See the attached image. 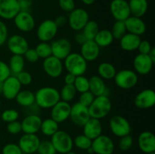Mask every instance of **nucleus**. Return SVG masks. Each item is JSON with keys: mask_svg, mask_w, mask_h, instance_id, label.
Returning <instances> with one entry per match:
<instances>
[{"mask_svg": "<svg viewBox=\"0 0 155 154\" xmlns=\"http://www.w3.org/2000/svg\"><path fill=\"white\" fill-rule=\"evenodd\" d=\"M64 67L68 72L78 76L83 75L87 70L88 62L80 53L71 52L64 59Z\"/></svg>", "mask_w": 155, "mask_h": 154, "instance_id": "3", "label": "nucleus"}, {"mask_svg": "<svg viewBox=\"0 0 155 154\" xmlns=\"http://www.w3.org/2000/svg\"><path fill=\"white\" fill-rule=\"evenodd\" d=\"M91 147L95 154H113L115 145L113 140L109 136L101 134L92 140Z\"/></svg>", "mask_w": 155, "mask_h": 154, "instance_id": "9", "label": "nucleus"}, {"mask_svg": "<svg viewBox=\"0 0 155 154\" xmlns=\"http://www.w3.org/2000/svg\"><path fill=\"white\" fill-rule=\"evenodd\" d=\"M148 154H155V152H151V153H148Z\"/></svg>", "mask_w": 155, "mask_h": 154, "instance_id": "62", "label": "nucleus"}, {"mask_svg": "<svg viewBox=\"0 0 155 154\" xmlns=\"http://www.w3.org/2000/svg\"><path fill=\"white\" fill-rule=\"evenodd\" d=\"M134 104L141 110L152 108L155 104V92L154 90L146 88L136 95L134 99Z\"/></svg>", "mask_w": 155, "mask_h": 154, "instance_id": "18", "label": "nucleus"}, {"mask_svg": "<svg viewBox=\"0 0 155 154\" xmlns=\"http://www.w3.org/2000/svg\"><path fill=\"white\" fill-rule=\"evenodd\" d=\"M76 77H77L76 75L68 72V73L65 75L64 78V81L65 83L64 85H74L76 79Z\"/></svg>", "mask_w": 155, "mask_h": 154, "instance_id": "56", "label": "nucleus"}, {"mask_svg": "<svg viewBox=\"0 0 155 154\" xmlns=\"http://www.w3.org/2000/svg\"><path fill=\"white\" fill-rule=\"evenodd\" d=\"M22 85L18 80L15 75H11L2 82V95L6 100L15 99L18 94L21 90Z\"/></svg>", "mask_w": 155, "mask_h": 154, "instance_id": "17", "label": "nucleus"}, {"mask_svg": "<svg viewBox=\"0 0 155 154\" xmlns=\"http://www.w3.org/2000/svg\"><path fill=\"white\" fill-rule=\"evenodd\" d=\"M81 2L86 5H92L95 3V0H81Z\"/></svg>", "mask_w": 155, "mask_h": 154, "instance_id": "58", "label": "nucleus"}, {"mask_svg": "<svg viewBox=\"0 0 155 154\" xmlns=\"http://www.w3.org/2000/svg\"><path fill=\"white\" fill-rule=\"evenodd\" d=\"M110 32H111L114 39L120 40L127 32L125 22L121 21H116L114 24H113V26H112V29Z\"/></svg>", "mask_w": 155, "mask_h": 154, "instance_id": "38", "label": "nucleus"}, {"mask_svg": "<svg viewBox=\"0 0 155 154\" xmlns=\"http://www.w3.org/2000/svg\"><path fill=\"white\" fill-rule=\"evenodd\" d=\"M148 56H149L150 58L152 60V61L154 62V63H155V48L154 47H152L151 51H150L149 54H148Z\"/></svg>", "mask_w": 155, "mask_h": 154, "instance_id": "57", "label": "nucleus"}, {"mask_svg": "<svg viewBox=\"0 0 155 154\" xmlns=\"http://www.w3.org/2000/svg\"><path fill=\"white\" fill-rule=\"evenodd\" d=\"M15 76L17 77L18 80L19 81V82L21 83V85L27 86L29 85L32 83L33 81V77L32 75L27 71H21V72H19L18 74H17Z\"/></svg>", "mask_w": 155, "mask_h": 154, "instance_id": "45", "label": "nucleus"}, {"mask_svg": "<svg viewBox=\"0 0 155 154\" xmlns=\"http://www.w3.org/2000/svg\"><path fill=\"white\" fill-rule=\"evenodd\" d=\"M90 118L88 107L82 105L79 102L71 106L69 119H71L73 124L78 127H83Z\"/></svg>", "mask_w": 155, "mask_h": 154, "instance_id": "12", "label": "nucleus"}, {"mask_svg": "<svg viewBox=\"0 0 155 154\" xmlns=\"http://www.w3.org/2000/svg\"><path fill=\"white\" fill-rule=\"evenodd\" d=\"M54 21L56 25L58 26V27H63L68 23V18H66L64 15H59L54 20Z\"/></svg>", "mask_w": 155, "mask_h": 154, "instance_id": "54", "label": "nucleus"}, {"mask_svg": "<svg viewBox=\"0 0 155 154\" xmlns=\"http://www.w3.org/2000/svg\"><path fill=\"white\" fill-rule=\"evenodd\" d=\"M87 151L88 152H89V153H90V154H92V153H94V152H93V150H92V147H90V148H89V149H87Z\"/></svg>", "mask_w": 155, "mask_h": 154, "instance_id": "59", "label": "nucleus"}, {"mask_svg": "<svg viewBox=\"0 0 155 154\" xmlns=\"http://www.w3.org/2000/svg\"><path fill=\"white\" fill-rule=\"evenodd\" d=\"M42 119L36 113H30L23 119L21 122L24 134H36L40 131Z\"/></svg>", "mask_w": 155, "mask_h": 154, "instance_id": "20", "label": "nucleus"}, {"mask_svg": "<svg viewBox=\"0 0 155 154\" xmlns=\"http://www.w3.org/2000/svg\"><path fill=\"white\" fill-rule=\"evenodd\" d=\"M124 22L128 33L140 36L146 32V24L142 18L130 16Z\"/></svg>", "mask_w": 155, "mask_h": 154, "instance_id": "25", "label": "nucleus"}, {"mask_svg": "<svg viewBox=\"0 0 155 154\" xmlns=\"http://www.w3.org/2000/svg\"><path fill=\"white\" fill-rule=\"evenodd\" d=\"M35 50H36L39 58L45 59L52 55L51 44H49L48 42H40L36 45Z\"/></svg>", "mask_w": 155, "mask_h": 154, "instance_id": "39", "label": "nucleus"}, {"mask_svg": "<svg viewBox=\"0 0 155 154\" xmlns=\"http://www.w3.org/2000/svg\"><path fill=\"white\" fill-rule=\"evenodd\" d=\"M74 86L77 92L83 93V92L87 91L89 89V79L85 76L84 75H78L76 77Z\"/></svg>", "mask_w": 155, "mask_h": 154, "instance_id": "40", "label": "nucleus"}, {"mask_svg": "<svg viewBox=\"0 0 155 154\" xmlns=\"http://www.w3.org/2000/svg\"><path fill=\"white\" fill-rule=\"evenodd\" d=\"M89 21V14L87 11L82 8H75L69 13L68 23L73 30L77 32L81 31Z\"/></svg>", "mask_w": 155, "mask_h": 154, "instance_id": "7", "label": "nucleus"}, {"mask_svg": "<svg viewBox=\"0 0 155 154\" xmlns=\"http://www.w3.org/2000/svg\"><path fill=\"white\" fill-rule=\"evenodd\" d=\"M98 73L103 79H114L117 73V69L112 63L108 62H102L98 66Z\"/></svg>", "mask_w": 155, "mask_h": 154, "instance_id": "30", "label": "nucleus"}, {"mask_svg": "<svg viewBox=\"0 0 155 154\" xmlns=\"http://www.w3.org/2000/svg\"><path fill=\"white\" fill-rule=\"evenodd\" d=\"M8 38V31L6 24L2 21H0V47L6 43Z\"/></svg>", "mask_w": 155, "mask_h": 154, "instance_id": "51", "label": "nucleus"}, {"mask_svg": "<svg viewBox=\"0 0 155 154\" xmlns=\"http://www.w3.org/2000/svg\"><path fill=\"white\" fill-rule=\"evenodd\" d=\"M133 143H134L133 137L130 134H128V135L120 137V140L118 141V146L120 150L127 151L133 146Z\"/></svg>", "mask_w": 155, "mask_h": 154, "instance_id": "43", "label": "nucleus"}, {"mask_svg": "<svg viewBox=\"0 0 155 154\" xmlns=\"http://www.w3.org/2000/svg\"><path fill=\"white\" fill-rule=\"evenodd\" d=\"M128 3L131 16L142 18L148 11V0H130Z\"/></svg>", "mask_w": 155, "mask_h": 154, "instance_id": "29", "label": "nucleus"}, {"mask_svg": "<svg viewBox=\"0 0 155 154\" xmlns=\"http://www.w3.org/2000/svg\"><path fill=\"white\" fill-rule=\"evenodd\" d=\"M18 2L20 11H30L32 5H33V0H18Z\"/></svg>", "mask_w": 155, "mask_h": 154, "instance_id": "53", "label": "nucleus"}, {"mask_svg": "<svg viewBox=\"0 0 155 154\" xmlns=\"http://www.w3.org/2000/svg\"><path fill=\"white\" fill-rule=\"evenodd\" d=\"M23 56H24V60H27L29 63H36V62L39 60V56H38L35 48H29Z\"/></svg>", "mask_w": 155, "mask_h": 154, "instance_id": "50", "label": "nucleus"}, {"mask_svg": "<svg viewBox=\"0 0 155 154\" xmlns=\"http://www.w3.org/2000/svg\"><path fill=\"white\" fill-rule=\"evenodd\" d=\"M8 66L10 68V71L12 75H16L21 71L24 69L25 66V60L23 55L18 54H12L9 60Z\"/></svg>", "mask_w": 155, "mask_h": 154, "instance_id": "33", "label": "nucleus"}, {"mask_svg": "<svg viewBox=\"0 0 155 154\" xmlns=\"http://www.w3.org/2000/svg\"><path fill=\"white\" fill-rule=\"evenodd\" d=\"M2 82H0V94H2Z\"/></svg>", "mask_w": 155, "mask_h": 154, "instance_id": "60", "label": "nucleus"}, {"mask_svg": "<svg viewBox=\"0 0 155 154\" xmlns=\"http://www.w3.org/2000/svg\"><path fill=\"white\" fill-rule=\"evenodd\" d=\"M109 127L112 134L118 137L130 134L132 131L130 122L125 117L119 115H115L110 118Z\"/></svg>", "mask_w": 155, "mask_h": 154, "instance_id": "8", "label": "nucleus"}, {"mask_svg": "<svg viewBox=\"0 0 155 154\" xmlns=\"http://www.w3.org/2000/svg\"><path fill=\"white\" fill-rule=\"evenodd\" d=\"M151 48H152V46L148 40H141L137 50H139V54H148Z\"/></svg>", "mask_w": 155, "mask_h": 154, "instance_id": "52", "label": "nucleus"}, {"mask_svg": "<svg viewBox=\"0 0 155 154\" xmlns=\"http://www.w3.org/2000/svg\"><path fill=\"white\" fill-rule=\"evenodd\" d=\"M7 131L11 134H18L22 131V128H21V122L17 121H14V122H8L7 124V127H6Z\"/></svg>", "mask_w": 155, "mask_h": 154, "instance_id": "48", "label": "nucleus"}, {"mask_svg": "<svg viewBox=\"0 0 155 154\" xmlns=\"http://www.w3.org/2000/svg\"><path fill=\"white\" fill-rule=\"evenodd\" d=\"M38 154H56L55 149L51 143V140H45L40 141L37 151Z\"/></svg>", "mask_w": 155, "mask_h": 154, "instance_id": "41", "label": "nucleus"}, {"mask_svg": "<svg viewBox=\"0 0 155 154\" xmlns=\"http://www.w3.org/2000/svg\"><path fill=\"white\" fill-rule=\"evenodd\" d=\"M83 134L94 140L101 134H102V124L100 119L90 118L83 127Z\"/></svg>", "mask_w": 155, "mask_h": 154, "instance_id": "26", "label": "nucleus"}, {"mask_svg": "<svg viewBox=\"0 0 155 154\" xmlns=\"http://www.w3.org/2000/svg\"><path fill=\"white\" fill-rule=\"evenodd\" d=\"M138 144L141 151L145 154L155 152V136L154 133L145 131L141 133L138 137Z\"/></svg>", "mask_w": 155, "mask_h": 154, "instance_id": "24", "label": "nucleus"}, {"mask_svg": "<svg viewBox=\"0 0 155 154\" xmlns=\"http://www.w3.org/2000/svg\"><path fill=\"white\" fill-rule=\"evenodd\" d=\"M34 95L35 104L42 109H51L61 101L58 90L50 86L40 88Z\"/></svg>", "mask_w": 155, "mask_h": 154, "instance_id": "1", "label": "nucleus"}, {"mask_svg": "<svg viewBox=\"0 0 155 154\" xmlns=\"http://www.w3.org/2000/svg\"><path fill=\"white\" fill-rule=\"evenodd\" d=\"M141 40L140 36L127 33L120 39V45L124 51H133L138 49Z\"/></svg>", "mask_w": 155, "mask_h": 154, "instance_id": "27", "label": "nucleus"}, {"mask_svg": "<svg viewBox=\"0 0 155 154\" xmlns=\"http://www.w3.org/2000/svg\"><path fill=\"white\" fill-rule=\"evenodd\" d=\"M51 47L52 55L61 60H64L72 51L71 41L66 38H60L54 40L51 42Z\"/></svg>", "mask_w": 155, "mask_h": 154, "instance_id": "16", "label": "nucleus"}, {"mask_svg": "<svg viewBox=\"0 0 155 154\" xmlns=\"http://www.w3.org/2000/svg\"><path fill=\"white\" fill-rule=\"evenodd\" d=\"M20 11L18 0H0V18L13 20Z\"/></svg>", "mask_w": 155, "mask_h": 154, "instance_id": "23", "label": "nucleus"}, {"mask_svg": "<svg viewBox=\"0 0 155 154\" xmlns=\"http://www.w3.org/2000/svg\"><path fill=\"white\" fill-rule=\"evenodd\" d=\"M109 8L115 21H125L129 17L131 16L130 6L127 0H112Z\"/></svg>", "mask_w": 155, "mask_h": 154, "instance_id": "11", "label": "nucleus"}, {"mask_svg": "<svg viewBox=\"0 0 155 154\" xmlns=\"http://www.w3.org/2000/svg\"><path fill=\"white\" fill-rule=\"evenodd\" d=\"M58 27L54 20L46 19L40 23L36 29V36L40 42H49L57 35Z\"/></svg>", "mask_w": 155, "mask_h": 154, "instance_id": "6", "label": "nucleus"}, {"mask_svg": "<svg viewBox=\"0 0 155 154\" xmlns=\"http://www.w3.org/2000/svg\"><path fill=\"white\" fill-rule=\"evenodd\" d=\"M2 154H24L18 144L14 143H8L5 145L2 149Z\"/></svg>", "mask_w": 155, "mask_h": 154, "instance_id": "46", "label": "nucleus"}, {"mask_svg": "<svg viewBox=\"0 0 155 154\" xmlns=\"http://www.w3.org/2000/svg\"><path fill=\"white\" fill-rule=\"evenodd\" d=\"M58 5L62 11L68 13L71 12L76 8L74 0H58Z\"/></svg>", "mask_w": 155, "mask_h": 154, "instance_id": "47", "label": "nucleus"}, {"mask_svg": "<svg viewBox=\"0 0 155 154\" xmlns=\"http://www.w3.org/2000/svg\"><path fill=\"white\" fill-rule=\"evenodd\" d=\"M114 82L118 88L121 89H131L137 85L139 76L135 71L131 69H122L117 72Z\"/></svg>", "mask_w": 155, "mask_h": 154, "instance_id": "5", "label": "nucleus"}, {"mask_svg": "<svg viewBox=\"0 0 155 154\" xmlns=\"http://www.w3.org/2000/svg\"><path fill=\"white\" fill-rule=\"evenodd\" d=\"M94 41L100 48H105L113 43L114 37L110 30L103 29V30H99L94 39Z\"/></svg>", "mask_w": 155, "mask_h": 154, "instance_id": "32", "label": "nucleus"}, {"mask_svg": "<svg viewBox=\"0 0 155 154\" xmlns=\"http://www.w3.org/2000/svg\"><path fill=\"white\" fill-rule=\"evenodd\" d=\"M8 49L12 54L24 55L29 48L28 41L21 35L15 34L8 38L6 42Z\"/></svg>", "mask_w": 155, "mask_h": 154, "instance_id": "14", "label": "nucleus"}, {"mask_svg": "<svg viewBox=\"0 0 155 154\" xmlns=\"http://www.w3.org/2000/svg\"><path fill=\"white\" fill-rule=\"evenodd\" d=\"M71 105L70 103L60 101L51 108V118L58 123H62L70 117Z\"/></svg>", "mask_w": 155, "mask_h": 154, "instance_id": "19", "label": "nucleus"}, {"mask_svg": "<svg viewBox=\"0 0 155 154\" xmlns=\"http://www.w3.org/2000/svg\"><path fill=\"white\" fill-rule=\"evenodd\" d=\"M154 63L148 54H139L135 57L133 60L135 72L142 75H147L151 72Z\"/></svg>", "mask_w": 155, "mask_h": 154, "instance_id": "21", "label": "nucleus"}, {"mask_svg": "<svg viewBox=\"0 0 155 154\" xmlns=\"http://www.w3.org/2000/svg\"><path fill=\"white\" fill-rule=\"evenodd\" d=\"M1 104H2V103H1V101H0V106H1Z\"/></svg>", "mask_w": 155, "mask_h": 154, "instance_id": "63", "label": "nucleus"}, {"mask_svg": "<svg viewBox=\"0 0 155 154\" xmlns=\"http://www.w3.org/2000/svg\"><path fill=\"white\" fill-rule=\"evenodd\" d=\"M51 137V143L58 153L65 154L73 149L74 140L71 134L67 131L58 130Z\"/></svg>", "mask_w": 155, "mask_h": 154, "instance_id": "4", "label": "nucleus"}, {"mask_svg": "<svg viewBox=\"0 0 155 154\" xmlns=\"http://www.w3.org/2000/svg\"><path fill=\"white\" fill-rule=\"evenodd\" d=\"M101 48L94 40H86L80 45V53L87 62L95 61L100 54Z\"/></svg>", "mask_w": 155, "mask_h": 154, "instance_id": "22", "label": "nucleus"}, {"mask_svg": "<svg viewBox=\"0 0 155 154\" xmlns=\"http://www.w3.org/2000/svg\"><path fill=\"white\" fill-rule=\"evenodd\" d=\"M59 124L52 119L51 118L45 119L42 121L40 131L44 135L51 137L54 133L59 130Z\"/></svg>", "mask_w": 155, "mask_h": 154, "instance_id": "34", "label": "nucleus"}, {"mask_svg": "<svg viewBox=\"0 0 155 154\" xmlns=\"http://www.w3.org/2000/svg\"><path fill=\"white\" fill-rule=\"evenodd\" d=\"M42 68L47 75L52 79L58 78L61 75L64 69L62 60L51 55L44 59Z\"/></svg>", "mask_w": 155, "mask_h": 154, "instance_id": "13", "label": "nucleus"}, {"mask_svg": "<svg viewBox=\"0 0 155 154\" xmlns=\"http://www.w3.org/2000/svg\"><path fill=\"white\" fill-rule=\"evenodd\" d=\"M16 102L23 107H30L35 104V95L29 90H21L15 98Z\"/></svg>", "mask_w": 155, "mask_h": 154, "instance_id": "31", "label": "nucleus"}, {"mask_svg": "<svg viewBox=\"0 0 155 154\" xmlns=\"http://www.w3.org/2000/svg\"><path fill=\"white\" fill-rule=\"evenodd\" d=\"M94 99H95V96L93 95V94L89 91H87L80 93L78 102L85 107H89L92 103V101H94Z\"/></svg>", "mask_w": 155, "mask_h": 154, "instance_id": "44", "label": "nucleus"}, {"mask_svg": "<svg viewBox=\"0 0 155 154\" xmlns=\"http://www.w3.org/2000/svg\"><path fill=\"white\" fill-rule=\"evenodd\" d=\"M74 40H75V42H77L79 45H81L82 44L84 43L87 39H86V37H85V36L83 35V33H82V31H80L75 35V36H74Z\"/></svg>", "mask_w": 155, "mask_h": 154, "instance_id": "55", "label": "nucleus"}, {"mask_svg": "<svg viewBox=\"0 0 155 154\" xmlns=\"http://www.w3.org/2000/svg\"><path fill=\"white\" fill-rule=\"evenodd\" d=\"M89 91L93 94L95 97L101 95H107V86L104 79L99 75H92L89 79Z\"/></svg>", "mask_w": 155, "mask_h": 154, "instance_id": "28", "label": "nucleus"}, {"mask_svg": "<svg viewBox=\"0 0 155 154\" xmlns=\"http://www.w3.org/2000/svg\"><path fill=\"white\" fill-rule=\"evenodd\" d=\"M91 118L100 119L106 117L112 109V104L107 95L95 97L91 105L88 107Z\"/></svg>", "mask_w": 155, "mask_h": 154, "instance_id": "2", "label": "nucleus"}, {"mask_svg": "<svg viewBox=\"0 0 155 154\" xmlns=\"http://www.w3.org/2000/svg\"><path fill=\"white\" fill-rule=\"evenodd\" d=\"M59 93H60L61 101L70 103L75 98L77 91L74 85H64Z\"/></svg>", "mask_w": 155, "mask_h": 154, "instance_id": "36", "label": "nucleus"}, {"mask_svg": "<svg viewBox=\"0 0 155 154\" xmlns=\"http://www.w3.org/2000/svg\"><path fill=\"white\" fill-rule=\"evenodd\" d=\"M73 140H74V146L83 150H87L92 146V140L83 134L76 136Z\"/></svg>", "mask_w": 155, "mask_h": 154, "instance_id": "37", "label": "nucleus"}, {"mask_svg": "<svg viewBox=\"0 0 155 154\" xmlns=\"http://www.w3.org/2000/svg\"><path fill=\"white\" fill-rule=\"evenodd\" d=\"M40 139L36 134H24L18 140V146L24 154H33L37 151Z\"/></svg>", "mask_w": 155, "mask_h": 154, "instance_id": "15", "label": "nucleus"}, {"mask_svg": "<svg viewBox=\"0 0 155 154\" xmlns=\"http://www.w3.org/2000/svg\"><path fill=\"white\" fill-rule=\"evenodd\" d=\"M13 20L17 29L23 33H29L35 28L36 21L30 11H20Z\"/></svg>", "mask_w": 155, "mask_h": 154, "instance_id": "10", "label": "nucleus"}, {"mask_svg": "<svg viewBox=\"0 0 155 154\" xmlns=\"http://www.w3.org/2000/svg\"><path fill=\"white\" fill-rule=\"evenodd\" d=\"M19 118V113L15 109H7L2 113L1 119L5 122H12L17 121Z\"/></svg>", "mask_w": 155, "mask_h": 154, "instance_id": "42", "label": "nucleus"}, {"mask_svg": "<svg viewBox=\"0 0 155 154\" xmlns=\"http://www.w3.org/2000/svg\"><path fill=\"white\" fill-rule=\"evenodd\" d=\"M12 75L8 64L0 60V82H3Z\"/></svg>", "mask_w": 155, "mask_h": 154, "instance_id": "49", "label": "nucleus"}, {"mask_svg": "<svg viewBox=\"0 0 155 154\" xmlns=\"http://www.w3.org/2000/svg\"><path fill=\"white\" fill-rule=\"evenodd\" d=\"M81 31L87 40H94L95 36L99 31V27L96 21L89 20Z\"/></svg>", "mask_w": 155, "mask_h": 154, "instance_id": "35", "label": "nucleus"}, {"mask_svg": "<svg viewBox=\"0 0 155 154\" xmlns=\"http://www.w3.org/2000/svg\"><path fill=\"white\" fill-rule=\"evenodd\" d=\"M65 154H77L75 152H74V151H70V152H67V153H65Z\"/></svg>", "mask_w": 155, "mask_h": 154, "instance_id": "61", "label": "nucleus"}]
</instances>
